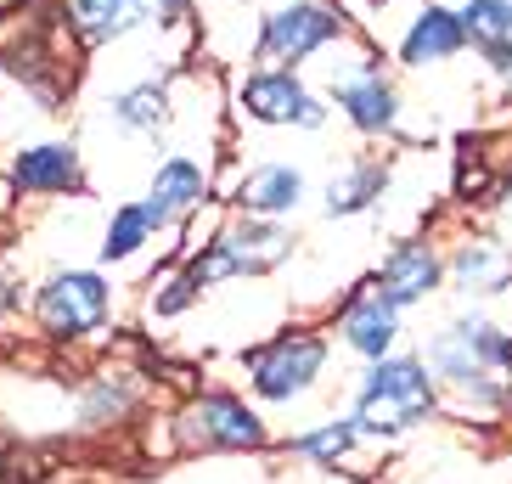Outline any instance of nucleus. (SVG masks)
Returning a JSON list of instances; mask_svg holds the SVG:
<instances>
[{
	"mask_svg": "<svg viewBox=\"0 0 512 484\" xmlns=\"http://www.w3.org/2000/svg\"><path fill=\"white\" fill-rule=\"evenodd\" d=\"M394 175H400V164L389 152H349L327 169L316 203L327 220H366L394 197Z\"/></svg>",
	"mask_w": 512,
	"mask_h": 484,
	"instance_id": "nucleus-20",
	"label": "nucleus"
},
{
	"mask_svg": "<svg viewBox=\"0 0 512 484\" xmlns=\"http://www.w3.org/2000/svg\"><path fill=\"white\" fill-rule=\"evenodd\" d=\"M355 23L338 12V0H276L271 12L259 17L248 62L254 68H310L321 51H332L338 40H349Z\"/></svg>",
	"mask_w": 512,
	"mask_h": 484,
	"instance_id": "nucleus-10",
	"label": "nucleus"
},
{
	"mask_svg": "<svg viewBox=\"0 0 512 484\" xmlns=\"http://www.w3.org/2000/svg\"><path fill=\"white\" fill-rule=\"evenodd\" d=\"M181 79L175 74H141L124 79L119 91L102 96V130L124 141H169L181 130Z\"/></svg>",
	"mask_w": 512,
	"mask_h": 484,
	"instance_id": "nucleus-18",
	"label": "nucleus"
},
{
	"mask_svg": "<svg viewBox=\"0 0 512 484\" xmlns=\"http://www.w3.org/2000/svg\"><path fill=\"white\" fill-rule=\"evenodd\" d=\"M383 51L400 74H445L467 57V34L445 0H417L406 23L383 40Z\"/></svg>",
	"mask_w": 512,
	"mask_h": 484,
	"instance_id": "nucleus-19",
	"label": "nucleus"
},
{
	"mask_svg": "<svg viewBox=\"0 0 512 484\" xmlns=\"http://www.w3.org/2000/svg\"><path fill=\"white\" fill-rule=\"evenodd\" d=\"M158 242L164 237H158V226L147 220V209H141L136 197H124V203H113V209L102 214V231H96V265H102V271H124V265L147 259Z\"/></svg>",
	"mask_w": 512,
	"mask_h": 484,
	"instance_id": "nucleus-24",
	"label": "nucleus"
},
{
	"mask_svg": "<svg viewBox=\"0 0 512 484\" xmlns=\"http://www.w3.org/2000/svg\"><path fill=\"white\" fill-rule=\"evenodd\" d=\"M366 282H372L400 316L428 310V304L445 293V248H439L434 231H411V237L389 242V248L377 254V265H372Z\"/></svg>",
	"mask_w": 512,
	"mask_h": 484,
	"instance_id": "nucleus-16",
	"label": "nucleus"
},
{
	"mask_svg": "<svg viewBox=\"0 0 512 484\" xmlns=\"http://www.w3.org/2000/svg\"><path fill=\"white\" fill-rule=\"evenodd\" d=\"M152 394L158 383L141 372V366H124V361H107L96 372H85L74 389V423L85 434H113V428H130L152 411Z\"/></svg>",
	"mask_w": 512,
	"mask_h": 484,
	"instance_id": "nucleus-17",
	"label": "nucleus"
},
{
	"mask_svg": "<svg viewBox=\"0 0 512 484\" xmlns=\"http://www.w3.org/2000/svg\"><path fill=\"white\" fill-rule=\"evenodd\" d=\"M231 113H237V124L271 130V136H321L332 124V107L310 74H299V68H254V62L231 79Z\"/></svg>",
	"mask_w": 512,
	"mask_h": 484,
	"instance_id": "nucleus-9",
	"label": "nucleus"
},
{
	"mask_svg": "<svg viewBox=\"0 0 512 484\" xmlns=\"http://www.w3.org/2000/svg\"><path fill=\"white\" fill-rule=\"evenodd\" d=\"M214 197H220L231 214H254V220H299V214L310 209L316 186H310L304 164H293V158H254V164L231 169V181L220 186Z\"/></svg>",
	"mask_w": 512,
	"mask_h": 484,
	"instance_id": "nucleus-15",
	"label": "nucleus"
},
{
	"mask_svg": "<svg viewBox=\"0 0 512 484\" xmlns=\"http://www.w3.org/2000/svg\"><path fill=\"white\" fill-rule=\"evenodd\" d=\"M276 451L304 462V468H349L366 445L344 411H332V417H316V423L293 428V434H276Z\"/></svg>",
	"mask_w": 512,
	"mask_h": 484,
	"instance_id": "nucleus-23",
	"label": "nucleus"
},
{
	"mask_svg": "<svg viewBox=\"0 0 512 484\" xmlns=\"http://www.w3.org/2000/svg\"><path fill=\"white\" fill-rule=\"evenodd\" d=\"M57 12H62V23H68L79 51H113L124 40L147 34L141 0H57Z\"/></svg>",
	"mask_w": 512,
	"mask_h": 484,
	"instance_id": "nucleus-22",
	"label": "nucleus"
},
{
	"mask_svg": "<svg viewBox=\"0 0 512 484\" xmlns=\"http://www.w3.org/2000/svg\"><path fill=\"white\" fill-rule=\"evenodd\" d=\"M490 209L512 226V169H507V175H496V186H490Z\"/></svg>",
	"mask_w": 512,
	"mask_h": 484,
	"instance_id": "nucleus-27",
	"label": "nucleus"
},
{
	"mask_svg": "<svg viewBox=\"0 0 512 484\" xmlns=\"http://www.w3.org/2000/svg\"><path fill=\"white\" fill-rule=\"evenodd\" d=\"M411 6H417V0H338V12L355 23V34H366V40H377V46L406 23Z\"/></svg>",
	"mask_w": 512,
	"mask_h": 484,
	"instance_id": "nucleus-26",
	"label": "nucleus"
},
{
	"mask_svg": "<svg viewBox=\"0 0 512 484\" xmlns=\"http://www.w3.org/2000/svg\"><path fill=\"white\" fill-rule=\"evenodd\" d=\"M445 248V293L467 310H512V242L490 226H456Z\"/></svg>",
	"mask_w": 512,
	"mask_h": 484,
	"instance_id": "nucleus-12",
	"label": "nucleus"
},
{
	"mask_svg": "<svg viewBox=\"0 0 512 484\" xmlns=\"http://www.w3.org/2000/svg\"><path fill=\"white\" fill-rule=\"evenodd\" d=\"M23 316L57 349L96 344L119 316V282L102 265H51L40 282H29V310Z\"/></svg>",
	"mask_w": 512,
	"mask_h": 484,
	"instance_id": "nucleus-8",
	"label": "nucleus"
},
{
	"mask_svg": "<svg viewBox=\"0 0 512 484\" xmlns=\"http://www.w3.org/2000/svg\"><path fill=\"white\" fill-rule=\"evenodd\" d=\"M175 265L186 271L203 299L231 282H271L276 271H287L293 259H299V231L293 220H254V214H220L209 226V237H181L175 248Z\"/></svg>",
	"mask_w": 512,
	"mask_h": 484,
	"instance_id": "nucleus-5",
	"label": "nucleus"
},
{
	"mask_svg": "<svg viewBox=\"0 0 512 484\" xmlns=\"http://www.w3.org/2000/svg\"><path fill=\"white\" fill-rule=\"evenodd\" d=\"M467 34V57H479L484 79L512 102V0H451Z\"/></svg>",
	"mask_w": 512,
	"mask_h": 484,
	"instance_id": "nucleus-21",
	"label": "nucleus"
},
{
	"mask_svg": "<svg viewBox=\"0 0 512 484\" xmlns=\"http://www.w3.org/2000/svg\"><path fill=\"white\" fill-rule=\"evenodd\" d=\"M79 46L62 23L57 0H6L0 12V85H12L34 113L57 119L74 96Z\"/></svg>",
	"mask_w": 512,
	"mask_h": 484,
	"instance_id": "nucleus-3",
	"label": "nucleus"
},
{
	"mask_svg": "<svg viewBox=\"0 0 512 484\" xmlns=\"http://www.w3.org/2000/svg\"><path fill=\"white\" fill-rule=\"evenodd\" d=\"M203 304V293L186 282V271L175 265V259H164L158 271H152V282H147V293H141V310H147V321L152 327H169V321H186Z\"/></svg>",
	"mask_w": 512,
	"mask_h": 484,
	"instance_id": "nucleus-25",
	"label": "nucleus"
},
{
	"mask_svg": "<svg viewBox=\"0 0 512 484\" xmlns=\"http://www.w3.org/2000/svg\"><path fill=\"white\" fill-rule=\"evenodd\" d=\"M439 389V417L462 428H512V310H467L434 321L417 344Z\"/></svg>",
	"mask_w": 512,
	"mask_h": 484,
	"instance_id": "nucleus-1",
	"label": "nucleus"
},
{
	"mask_svg": "<svg viewBox=\"0 0 512 484\" xmlns=\"http://www.w3.org/2000/svg\"><path fill=\"white\" fill-rule=\"evenodd\" d=\"M220 181H214V152L197 147H169L158 164L147 169V186H141V209L158 226V237H181L197 214L214 203Z\"/></svg>",
	"mask_w": 512,
	"mask_h": 484,
	"instance_id": "nucleus-13",
	"label": "nucleus"
},
{
	"mask_svg": "<svg viewBox=\"0 0 512 484\" xmlns=\"http://www.w3.org/2000/svg\"><path fill=\"white\" fill-rule=\"evenodd\" d=\"M0 181L12 203H68L91 192L85 141L79 136H29L0 152Z\"/></svg>",
	"mask_w": 512,
	"mask_h": 484,
	"instance_id": "nucleus-11",
	"label": "nucleus"
},
{
	"mask_svg": "<svg viewBox=\"0 0 512 484\" xmlns=\"http://www.w3.org/2000/svg\"><path fill=\"white\" fill-rule=\"evenodd\" d=\"M332 338L321 321H287L271 338H259L237 355V372L248 383V400L259 411H299L327 389L332 372Z\"/></svg>",
	"mask_w": 512,
	"mask_h": 484,
	"instance_id": "nucleus-6",
	"label": "nucleus"
},
{
	"mask_svg": "<svg viewBox=\"0 0 512 484\" xmlns=\"http://www.w3.org/2000/svg\"><path fill=\"white\" fill-rule=\"evenodd\" d=\"M321 327H327L332 349L349 355L355 366L383 361V355H394V349H406V316H400V310H394V304L383 299L366 276L338 304H332V316L321 321Z\"/></svg>",
	"mask_w": 512,
	"mask_h": 484,
	"instance_id": "nucleus-14",
	"label": "nucleus"
},
{
	"mask_svg": "<svg viewBox=\"0 0 512 484\" xmlns=\"http://www.w3.org/2000/svg\"><path fill=\"white\" fill-rule=\"evenodd\" d=\"M164 451L169 456H265L276 451L271 417L237 389H192L175 411H164Z\"/></svg>",
	"mask_w": 512,
	"mask_h": 484,
	"instance_id": "nucleus-7",
	"label": "nucleus"
},
{
	"mask_svg": "<svg viewBox=\"0 0 512 484\" xmlns=\"http://www.w3.org/2000/svg\"><path fill=\"white\" fill-rule=\"evenodd\" d=\"M349 423L361 434L366 451H394V445H406L417 439L422 428L445 423L439 417V389L428 378V366H422L417 349H394L383 361H366L349 383Z\"/></svg>",
	"mask_w": 512,
	"mask_h": 484,
	"instance_id": "nucleus-4",
	"label": "nucleus"
},
{
	"mask_svg": "<svg viewBox=\"0 0 512 484\" xmlns=\"http://www.w3.org/2000/svg\"><path fill=\"white\" fill-rule=\"evenodd\" d=\"M12 209V192H6V181H0V214Z\"/></svg>",
	"mask_w": 512,
	"mask_h": 484,
	"instance_id": "nucleus-28",
	"label": "nucleus"
},
{
	"mask_svg": "<svg viewBox=\"0 0 512 484\" xmlns=\"http://www.w3.org/2000/svg\"><path fill=\"white\" fill-rule=\"evenodd\" d=\"M383 484H406V479H383Z\"/></svg>",
	"mask_w": 512,
	"mask_h": 484,
	"instance_id": "nucleus-29",
	"label": "nucleus"
},
{
	"mask_svg": "<svg viewBox=\"0 0 512 484\" xmlns=\"http://www.w3.org/2000/svg\"><path fill=\"white\" fill-rule=\"evenodd\" d=\"M316 91L327 96V107L355 130L361 141H394V147H422L434 136L428 124H411V102L400 91V79L389 68V51L366 40V34H349L332 51H321L316 62ZM304 68V74H310Z\"/></svg>",
	"mask_w": 512,
	"mask_h": 484,
	"instance_id": "nucleus-2",
	"label": "nucleus"
}]
</instances>
